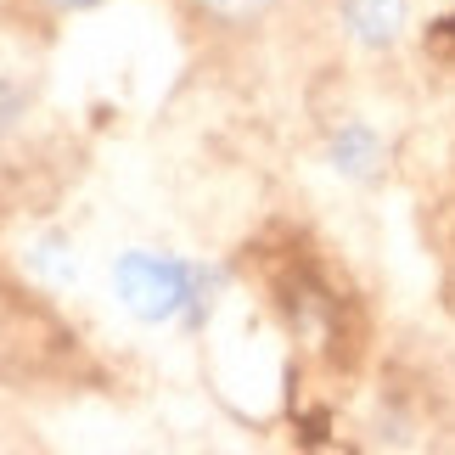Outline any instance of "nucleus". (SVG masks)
I'll list each match as a JSON object with an SVG mask.
<instances>
[{"label":"nucleus","instance_id":"f257e3e1","mask_svg":"<svg viewBox=\"0 0 455 455\" xmlns=\"http://www.w3.org/2000/svg\"><path fill=\"white\" fill-rule=\"evenodd\" d=\"M214 282H220L214 270L191 265V259H174V253H152V248H130V253H118V265H113L118 304L147 326H174V321L197 326L208 315Z\"/></svg>","mask_w":455,"mask_h":455},{"label":"nucleus","instance_id":"f03ea898","mask_svg":"<svg viewBox=\"0 0 455 455\" xmlns=\"http://www.w3.org/2000/svg\"><path fill=\"white\" fill-rule=\"evenodd\" d=\"M343 34L365 51H388L399 45V34L411 23V0H338Z\"/></svg>","mask_w":455,"mask_h":455},{"label":"nucleus","instance_id":"7ed1b4c3","mask_svg":"<svg viewBox=\"0 0 455 455\" xmlns=\"http://www.w3.org/2000/svg\"><path fill=\"white\" fill-rule=\"evenodd\" d=\"M326 157H331L338 174H348V180H377V174H382V141L360 124V118H348V124L331 130Z\"/></svg>","mask_w":455,"mask_h":455},{"label":"nucleus","instance_id":"20e7f679","mask_svg":"<svg viewBox=\"0 0 455 455\" xmlns=\"http://www.w3.org/2000/svg\"><path fill=\"white\" fill-rule=\"evenodd\" d=\"M186 6L197 17H208V23H220V28H248L270 12V0H186Z\"/></svg>","mask_w":455,"mask_h":455},{"label":"nucleus","instance_id":"39448f33","mask_svg":"<svg viewBox=\"0 0 455 455\" xmlns=\"http://www.w3.org/2000/svg\"><path fill=\"white\" fill-rule=\"evenodd\" d=\"M12 118H23V91H17V84H6V79H0V130H6Z\"/></svg>","mask_w":455,"mask_h":455},{"label":"nucleus","instance_id":"423d86ee","mask_svg":"<svg viewBox=\"0 0 455 455\" xmlns=\"http://www.w3.org/2000/svg\"><path fill=\"white\" fill-rule=\"evenodd\" d=\"M40 6H51V12H84V6H96V0H40Z\"/></svg>","mask_w":455,"mask_h":455}]
</instances>
